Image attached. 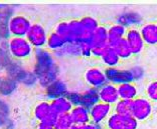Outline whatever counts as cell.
Listing matches in <instances>:
<instances>
[{"label":"cell","mask_w":157,"mask_h":129,"mask_svg":"<svg viewBox=\"0 0 157 129\" xmlns=\"http://www.w3.org/2000/svg\"><path fill=\"white\" fill-rule=\"evenodd\" d=\"M33 72L38 78V82L44 87H48L56 80L59 68L52 55L48 50L38 48L35 50V65Z\"/></svg>","instance_id":"cell-1"},{"label":"cell","mask_w":157,"mask_h":129,"mask_svg":"<svg viewBox=\"0 0 157 129\" xmlns=\"http://www.w3.org/2000/svg\"><path fill=\"white\" fill-rule=\"evenodd\" d=\"M153 112V103L147 97L138 96L131 101V116L138 122L149 119Z\"/></svg>","instance_id":"cell-2"},{"label":"cell","mask_w":157,"mask_h":129,"mask_svg":"<svg viewBox=\"0 0 157 129\" xmlns=\"http://www.w3.org/2000/svg\"><path fill=\"white\" fill-rule=\"evenodd\" d=\"M105 71V75L108 83H112L114 85H121L124 83H132L134 82V77L130 69H120L118 67H107Z\"/></svg>","instance_id":"cell-3"},{"label":"cell","mask_w":157,"mask_h":129,"mask_svg":"<svg viewBox=\"0 0 157 129\" xmlns=\"http://www.w3.org/2000/svg\"><path fill=\"white\" fill-rule=\"evenodd\" d=\"M8 50L14 58L23 59L31 54L33 46L25 38L13 37L8 43Z\"/></svg>","instance_id":"cell-4"},{"label":"cell","mask_w":157,"mask_h":129,"mask_svg":"<svg viewBox=\"0 0 157 129\" xmlns=\"http://www.w3.org/2000/svg\"><path fill=\"white\" fill-rule=\"evenodd\" d=\"M107 129H138L139 122L132 116L113 112L105 122Z\"/></svg>","instance_id":"cell-5"},{"label":"cell","mask_w":157,"mask_h":129,"mask_svg":"<svg viewBox=\"0 0 157 129\" xmlns=\"http://www.w3.org/2000/svg\"><path fill=\"white\" fill-rule=\"evenodd\" d=\"M113 113V106L107 103L99 101L97 104L90 109L91 123L93 124H105L107 119Z\"/></svg>","instance_id":"cell-6"},{"label":"cell","mask_w":157,"mask_h":129,"mask_svg":"<svg viewBox=\"0 0 157 129\" xmlns=\"http://www.w3.org/2000/svg\"><path fill=\"white\" fill-rule=\"evenodd\" d=\"M85 81L89 87L100 89L108 83L105 71L98 67H91L85 72Z\"/></svg>","instance_id":"cell-7"},{"label":"cell","mask_w":157,"mask_h":129,"mask_svg":"<svg viewBox=\"0 0 157 129\" xmlns=\"http://www.w3.org/2000/svg\"><path fill=\"white\" fill-rule=\"evenodd\" d=\"M48 37V35L46 34L45 29L39 24L31 25L30 29L26 35L27 40L31 44V46H34V47H36L37 49L46 45Z\"/></svg>","instance_id":"cell-8"},{"label":"cell","mask_w":157,"mask_h":129,"mask_svg":"<svg viewBox=\"0 0 157 129\" xmlns=\"http://www.w3.org/2000/svg\"><path fill=\"white\" fill-rule=\"evenodd\" d=\"M31 27L29 20L24 16H14L9 21V32L14 37H23L27 35Z\"/></svg>","instance_id":"cell-9"},{"label":"cell","mask_w":157,"mask_h":129,"mask_svg":"<svg viewBox=\"0 0 157 129\" xmlns=\"http://www.w3.org/2000/svg\"><path fill=\"white\" fill-rule=\"evenodd\" d=\"M125 39L129 44L132 54L133 55H138L143 51L145 48V43L143 38L141 36L140 30L137 29L136 27L133 28H129L127 29V33Z\"/></svg>","instance_id":"cell-10"},{"label":"cell","mask_w":157,"mask_h":129,"mask_svg":"<svg viewBox=\"0 0 157 129\" xmlns=\"http://www.w3.org/2000/svg\"><path fill=\"white\" fill-rule=\"evenodd\" d=\"M58 116V114L52 110L51 102H39L34 108V117L38 122H40V121H49L52 123H56Z\"/></svg>","instance_id":"cell-11"},{"label":"cell","mask_w":157,"mask_h":129,"mask_svg":"<svg viewBox=\"0 0 157 129\" xmlns=\"http://www.w3.org/2000/svg\"><path fill=\"white\" fill-rule=\"evenodd\" d=\"M100 101L114 106L120 100L118 87L112 83H107L99 89Z\"/></svg>","instance_id":"cell-12"},{"label":"cell","mask_w":157,"mask_h":129,"mask_svg":"<svg viewBox=\"0 0 157 129\" xmlns=\"http://www.w3.org/2000/svg\"><path fill=\"white\" fill-rule=\"evenodd\" d=\"M140 33L145 45H157V24L154 22L143 24L140 27Z\"/></svg>","instance_id":"cell-13"},{"label":"cell","mask_w":157,"mask_h":129,"mask_svg":"<svg viewBox=\"0 0 157 129\" xmlns=\"http://www.w3.org/2000/svg\"><path fill=\"white\" fill-rule=\"evenodd\" d=\"M67 87L65 82L56 79L53 81L52 84H49L48 87L45 88V94L49 99H56L59 97H65L67 94Z\"/></svg>","instance_id":"cell-14"},{"label":"cell","mask_w":157,"mask_h":129,"mask_svg":"<svg viewBox=\"0 0 157 129\" xmlns=\"http://www.w3.org/2000/svg\"><path fill=\"white\" fill-rule=\"evenodd\" d=\"M71 116L76 126H82L91 123L90 109L84 106H75L71 111Z\"/></svg>","instance_id":"cell-15"},{"label":"cell","mask_w":157,"mask_h":129,"mask_svg":"<svg viewBox=\"0 0 157 129\" xmlns=\"http://www.w3.org/2000/svg\"><path fill=\"white\" fill-rule=\"evenodd\" d=\"M5 71L7 77L10 78V79L15 80L16 82H20V83L27 72L22 67L21 63L16 61V60H11L10 63L6 66Z\"/></svg>","instance_id":"cell-16"},{"label":"cell","mask_w":157,"mask_h":129,"mask_svg":"<svg viewBox=\"0 0 157 129\" xmlns=\"http://www.w3.org/2000/svg\"><path fill=\"white\" fill-rule=\"evenodd\" d=\"M127 33V28L121 24L115 23L108 27V42L109 46H114L117 42L125 38Z\"/></svg>","instance_id":"cell-17"},{"label":"cell","mask_w":157,"mask_h":129,"mask_svg":"<svg viewBox=\"0 0 157 129\" xmlns=\"http://www.w3.org/2000/svg\"><path fill=\"white\" fill-rule=\"evenodd\" d=\"M99 101V89L88 87L83 93H81V106L91 109Z\"/></svg>","instance_id":"cell-18"},{"label":"cell","mask_w":157,"mask_h":129,"mask_svg":"<svg viewBox=\"0 0 157 129\" xmlns=\"http://www.w3.org/2000/svg\"><path fill=\"white\" fill-rule=\"evenodd\" d=\"M118 93L119 97L122 100H129L132 101L139 96V90L137 85L132 82V83H124L118 85Z\"/></svg>","instance_id":"cell-19"},{"label":"cell","mask_w":157,"mask_h":129,"mask_svg":"<svg viewBox=\"0 0 157 129\" xmlns=\"http://www.w3.org/2000/svg\"><path fill=\"white\" fill-rule=\"evenodd\" d=\"M13 13V11L9 9L8 6H6L5 9L0 10V42L1 40L8 38L10 32H9V21L10 16Z\"/></svg>","instance_id":"cell-20"},{"label":"cell","mask_w":157,"mask_h":129,"mask_svg":"<svg viewBox=\"0 0 157 129\" xmlns=\"http://www.w3.org/2000/svg\"><path fill=\"white\" fill-rule=\"evenodd\" d=\"M52 108L55 112L59 115V114H65V113H71V111L74 108L72 103L70 102V100L67 99L66 96L65 97H59L56 99H53L51 101Z\"/></svg>","instance_id":"cell-21"},{"label":"cell","mask_w":157,"mask_h":129,"mask_svg":"<svg viewBox=\"0 0 157 129\" xmlns=\"http://www.w3.org/2000/svg\"><path fill=\"white\" fill-rule=\"evenodd\" d=\"M101 61L107 67H117L121 61L120 57L118 56L115 49L111 46H108L101 56Z\"/></svg>","instance_id":"cell-22"},{"label":"cell","mask_w":157,"mask_h":129,"mask_svg":"<svg viewBox=\"0 0 157 129\" xmlns=\"http://www.w3.org/2000/svg\"><path fill=\"white\" fill-rule=\"evenodd\" d=\"M117 23L123 25L127 29H129V28H133L134 26H136V25L140 24L141 18L136 13H133V12L124 13L122 15L119 16V19H118Z\"/></svg>","instance_id":"cell-23"},{"label":"cell","mask_w":157,"mask_h":129,"mask_svg":"<svg viewBox=\"0 0 157 129\" xmlns=\"http://www.w3.org/2000/svg\"><path fill=\"white\" fill-rule=\"evenodd\" d=\"M111 47L115 49V51L117 52V54L120 57L121 60H128L133 56L130 46L125 38H123L122 40H120L119 42H117L115 45L111 46Z\"/></svg>","instance_id":"cell-24"},{"label":"cell","mask_w":157,"mask_h":129,"mask_svg":"<svg viewBox=\"0 0 157 129\" xmlns=\"http://www.w3.org/2000/svg\"><path fill=\"white\" fill-rule=\"evenodd\" d=\"M67 44L66 40L60 35H59L56 31L52 32L48 37V42H46V46L49 50L56 52L58 50L62 49L63 46Z\"/></svg>","instance_id":"cell-25"},{"label":"cell","mask_w":157,"mask_h":129,"mask_svg":"<svg viewBox=\"0 0 157 129\" xmlns=\"http://www.w3.org/2000/svg\"><path fill=\"white\" fill-rule=\"evenodd\" d=\"M17 83L18 82L8 77H0V94L3 96L11 95L17 89Z\"/></svg>","instance_id":"cell-26"},{"label":"cell","mask_w":157,"mask_h":129,"mask_svg":"<svg viewBox=\"0 0 157 129\" xmlns=\"http://www.w3.org/2000/svg\"><path fill=\"white\" fill-rule=\"evenodd\" d=\"M56 129H71L75 126L71 113L59 114L56 120Z\"/></svg>","instance_id":"cell-27"},{"label":"cell","mask_w":157,"mask_h":129,"mask_svg":"<svg viewBox=\"0 0 157 129\" xmlns=\"http://www.w3.org/2000/svg\"><path fill=\"white\" fill-rule=\"evenodd\" d=\"M113 112L120 115L131 116V101L129 100L120 99L115 105L113 106Z\"/></svg>","instance_id":"cell-28"},{"label":"cell","mask_w":157,"mask_h":129,"mask_svg":"<svg viewBox=\"0 0 157 129\" xmlns=\"http://www.w3.org/2000/svg\"><path fill=\"white\" fill-rule=\"evenodd\" d=\"M80 21L82 25H83L84 29L87 32H89V33H93L100 26L97 19H95L92 16H84L80 19Z\"/></svg>","instance_id":"cell-29"},{"label":"cell","mask_w":157,"mask_h":129,"mask_svg":"<svg viewBox=\"0 0 157 129\" xmlns=\"http://www.w3.org/2000/svg\"><path fill=\"white\" fill-rule=\"evenodd\" d=\"M56 33L60 35L66 40L67 43L71 42V32H70V22L67 21H63L56 25Z\"/></svg>","instance_id":"cell-30"},{"label":"cell","mask_w":157,"mask_h":129,"mask_svg":"<svg viewBox=\"0 0 157 129\" xmlns=\"http://www.w3.org/2000/svg\"><path fill=\"white\" fill-rule=\"evenodd\" d=\"M145 95L152 103H157V79L150 81L146 85Z\"/></svg>","instance_id":"cell-31"},{"label":"cell","mask_w":157,"mask_h":129,"mask_svg":"<svg viewBox=\"0 0 157 129\" xmlns=\"http://www.w3.org/2000/svg\"><path fill=\"white\" fill-rule=\"evenodd\" d=\"M9 115V106L8 104L0 98V126H4V124L8 121Z\"/></svg>","instance_id":"cell-32"},{"label":"cell","mask_w":157,"mask_h":129,"mask_svg":"<svg viewBox=\"0 0 157 129\" xmlns=\"http://www.w3.org/2000/svg\"><path fill=\"white\" fill-rule=\"evenodd\" d=\"M37 81H38V78L33 71H27L25 76H24L22 81H21V83L26 86H33Z\"/></svg>","instance_id":"cell-33"},{"label":"cell","mask_w":157,"mask_h":129,"mask_svg":"<svg viewBox=\"0 0 157 129\" xmlns=\"http://www.w3.org/2000/svg\"><path fill=\"white\" fill-rule=\"evenodd\" d=\"M131 70V72L132 74H133V77H134V81H138V80H140L142 77H143V70H142V68L141 67H134V68H132Z\"/></svg>","instance_id":"cell-34"},{"label":"cell","mask_w":157,"mask_h":129,"mask_svg":"<svg viewBox=\"0 0 157 129\" xmlns=\"http://www.w3.org/2000/svg\"><path fill=\"white\" fill-rule=\"evenodd\" d=\"M36 129H56V125L49 121H40L36 124Z\"/></svg>","instance_id":"cell-35"},{"label":"cell","mask_w":157,"mask_h":129,"mask_svg":"<svg viewBox=\"0 0 157 129\" xmlns=\"http://www.w3.org/2000/svg\"><path fill=\"white\" fill-rule=\"evenodd\" d=\"M78 129H96V127H95V124L88 123L86 125H82V126H78Z\"/></svg>","instance_id":"cell-36"},{"label":"cell","mask_w":157,"mask_h":129,"mask_svg":"<svg viewBox=\"0 0 157 129\" xmlns=\"http://www.w3.org/2000/svg\"><path fill=\"white\" fill-rule=\"evenodd\" d=\"M14 125H13V122L10 119H8V121L4 124V126H3V128L4 129H13Z\"/></svg>","instance_id":"cell-37"},{"label":"cell","mask_w":157,"mask_h":129,"mask_svg":"<svg viewBox=\"0 0 157 129\" xmlns=\"http://www.w3.org/2000/svg\"><path fill=\"white\" fill-rule=\"evenodd\" d=\"M96 129H107L105 124H95Z\"/></svg>","instance_id":"cell-38"},{"label":"cell","mask_w":157,"mask_h":129,"mask_svg":"<svg viewBox=\"0 0 157 129\" xmlns=\"http://www.w3.org/2000/svg\"><path fill=\"white\" fill-rule=\"evenodd\" d=\"M71 129H78V126H76V125H75V126H73Z\"/></svg>","instance_id":"cell-39"},{"label":"cell","mask_w":157,"mask_h":129,"mask_svg":"<svg viewBox=\"0 0 157 129\" xmlns=\"http://www.w3.org/2000/svg\"><path fill=\"white\" fill-rule=\"evenodd\" d=\"M156 24H157V23H156Z\"/></svg>","instance_id":"cell-40"}]
</instances>
